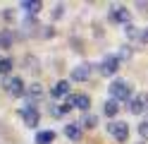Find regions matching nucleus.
<instances>
[{
    "label": "nucleus",
    "instance_id": "1",
    "mask_svg": "<svg viewBox=\"0 0 148 144\" xmlns=\"http://www.w3.org/2000/svg\"><path fill=\"white\" fill-rule=\"evenodd\" d=\"M110 96H112L115 101H129V99H134L132 84L124 82V79H115L112 84H110Z\"/></svg>",
    "mask_w": 148,
    "mask_h": 144
},
{
    "label": "nucleus",
    "instance_id": "2",
    "mask_svg": "<svg viewBox=\"0 0 148 144\" xmlns=\"http://www.w3.org/2000/svg\"><path fill=\"white\" fill-rule=\"evenodd\" d=\"M108 132L112 134L117 142H127V139H129V127H127V122H122V120L110 122V125H108Z\"/></svg>",
    "mask_w": 148,
    "mask_h": 144
},
{
    "label": "nucleus",
    "instance_id": "3",
    "mask_svg": "<svg viewBox=\"0 0 148 144\" xmlns=\"http://www.w3.org/2000/svg\"><path fill=\"white\" fill-rule=\"evenodd\" d=\"M148 108V94L146 91H141V94H136L132 101H129V111H132L134 115H141L143 111Z\"/></svg>",
    "mask_w": 148,
    "mask_h": 144
},
{
    "label": "nucleus",
    "instance_id": "4",
    "mask_svg": "<svg viewBox=\"0 0 148 144\" xmlns=\"http://www.w3.org/2000/svg\"><path fill=\"white\" fill-rule=\"evenodd\" d=\"M119 55H108V58H103V63H100V72L103 74H115L117 70H119Z\"/></svg>",
    "mask_w": 148,
    "mask_h": 144
},
{
    "label": "nucleus",
    "instance_id": "5",
    "mask_svg": "<svg viewBox=\"0 0 148 144\" xmlns=\"http://www.w3.org/2000/svg\"><path fill=\"white\" fill-rule=\"evenodd\" d=\"M5 91L12 94V96H22L24 94V82L19 77H7L5 79Z\"/></svg>",
    "mask_w": 148,
    "mask_h": 144
},
{
    "label": "nucleus",
    "instance_id": "6",
    "mask_svg": "<svg viewBox=\"0 0 148 144\" xmlns=\"http://www.w3.org/2000/svg\"><path fill=\"white\" fill-rule=\"evenodd\" d=\"M67 103L72 106V108H79V111H88V106H91V99L86 94H72L69 99H67Z\"/></svg>",
    "mask_w": 148,
    "mask_h": 144
},
{
    "label": "nucleus",
    "instance_id": "7",
    "mask_svg": "<svg viewBox=\"0 0 148 144\" xmlns=\"http://www.w3.org/2000/svg\"><path fill=\"white\" fill-rule=\"evenodd\" d=\"M22 118H24V122L29 125V127H36L41 115H38V111H36V106H31V103H29V106H26V108L22 111Z\"/></svg>",
    "mask_w": 148,
    "mask_h": 144
},
{
    "label": "nucleus",
    "instance_id": "8",
    "mask_svg": "<svg viewBox=\"0 0 148 144\" xmlns=\"http://www.w3.org/2000/svg\"><path fill=\"white\" fill-rule=\"evenodd\" d=\"M91 77V65H77L72 70V79L74 82H86Z\"/></svg>",
    "mask_w": 148,
    "mask_h": 144
},
{
    "label": "nucleus",
    "instance_id": "9",
    "mask_svg": "<svg viewBox=\"0 0 148 144\" xmlns=\"http://www.w3.org/2000/svg\"><path fill=\"white\" fill-rule=\"evenodd\" d=\"M64 137L72 139V142H79V139H81V122H69V125H64Z\"/></svg>",
    "mask_w": 148,
    "mask_h": 144
},
{
    "label": "nucleus",
    "instance_id": "10",
    "mask_svg": "<svg viewBox=\"0 0 148 144\" xmlns=\"http://www.w3.org/2000/svg\"><path fill=\"white\" fill-rule=\"evenodd\" d=\"M69 94V82L67 79H62V82H58L50 89V96H55V99H60V96H67Z\"/></svg>",
    "mask_w": 148,
    "mask_h": 144
},
{
    "label": "nucleus",
    "instance_id": "11",
    "mask_svg": "<svg viewBox=\"0 0 148 144\" xmlns=\"http://www.w3.org/2000/svg\"><path fill=\"white\" fill-rule=\"evenodd\" d=\"M110 17H112L115 22H122V24L127 26V22H129V10H127V7H112Z\"/></svg>",
    "mask_w": 148,
    "mask_h": 144
},
{
    "label": "nucleus",
    "instance_id": "12",
    "mask_svg": "<svg viewBox=\"0 0 148 144\" xmlns=\"http://www.w3.org/2000/svg\"><path fill=\"white\" fill-rule=\"evenodd\" d=\"M53 142H55V132H53V130L36 132V144H53Z\"/></svg>",
    "mask_w": 148,
    "mask_h": 144
},
{
    "label": "nucleus",
    "instance_id": "13",
    "mask_svg": "<svg viewBox=\"0 0 148 144\" xmlns=\"http://www.w3.org/2000/svg\"><path fill=\"white\" fill-rule=\"evenodd\" d=\"M105 115L108 118H112V115H117V111H119V106H117V101L115 99H110V101H105Z\"/></svg>",
    "mask_w": 148,
    "mask_h": 144
},
{
    "label": "nucleus",
    "instance_id": "14",
    "mask_svg": "<svg viewBox=\"0 0 148 144\" xmlns=\"http://www.w3.org/2000/svg\"><path fill=\"white\" fill-rule=\"evenodd\" d=\"M22 7L29 10V12H38V10H41V3H38V0H34V3H31V0H24Z\"/></svg>",
    "mask_w": 148,
    "mask_h": 144
},
{
    "label": "nucleus",
    "instance_id": "15",
    "mask_svg": "<svg viewBox=\"0 0 148 144\" xmlns=\"http://www.w3.org/2000/svg\"><path fill=\"white\" fill-rule=\"evenodd\" d=\"M10 70H12V60H10V58H0V72L7 74Z\"/></svg>",
    "mask_w": 148,
    "mask_h": 144
},
{
    "label": "nucleus",
    "instance_id": "16",
    "mask_svg": "<svg viewBox=\"0 0 148 144\" xmlns=\"http://www.w3.org/2000/svg\"><path fill=\"white\" fill-rule=\"evenodd\" d=\"M81 127H96V115H86V118H84V122H81Z\"/></svg>",
    "mask_w": 148,
    "mask_h": 144
},
{
    "label": "nucleus",
    "instance_id": "17",
    "mask_svg": "<svg viewBox=\"0 0 148 144\" xmlns=\"http://www.w3.org/2000/svg\"><path fill=\"white\" fill-rule=\"evenodd\" d=\"M138 134H141L143 139H148V118H146L141 125H138Z\"/></svg>",
    "mask_w": 148,
    "mask_h": 144
},
{
    "label": "nucleus",
    "instance_id": "18",
    "mask_svg": "<svg viewBox=\"0 0 148 144\" xmlns=\"http://www.w3.org/2000/svg\"><path fill=\"white\" fill-rule=\"evenodd\" d=\"M43 89H41V84H31V89H29V96H41Z\"/></svg>",
    "mask_w": 148,
    "mask_h": 144
},
{
    "label": "nucleus",
    "instance_id": "19",
    "mask_svg": "<svg viewBox=\"0 0 148 144\" xmlns=\"http://www.w3.org/2000/svg\"><path fill=\"white\" fill-rule=\"evenodd\" d=\"M141 38H143V41H148V31H143V34H141Z\"/></svg>",
    "mask_w": 148,
    "mask_h": 144
}]
</instances>
